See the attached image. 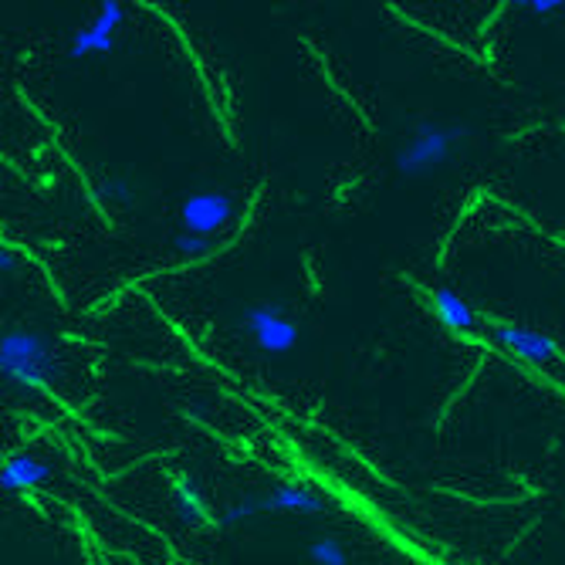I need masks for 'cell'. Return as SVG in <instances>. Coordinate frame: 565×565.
<instances>
[{
  "instance_id": "5b68a950",
  "label": "cell",
  "mask_w": 565,
  "mask_h": 565,
  "mask_svg": "<svg viewBox=\"0 0 565 565\" xmlns=\"http://www.w3.org/2000/svg\"><path fill=\"white\" fill-rule=\"evenodd\" d=\"M234 221V196L227 190H200L180 203V224L186 234L211 237Z\"/></svg>"
},
{
  "instance_id": "ba28073f",
  "label": "cell",
  "mask_w": 565,
  "mask_h": 565,
  "mask_svg": "<svg viewBox=\"0 0 565 565\" xmlns=\"http://www.w3.org/2000/svg\"><path fill=\"white\" fill-rule=\"evenodd\" d=\"M430 308H434V316L440 319V326H447L450 332H457V335H475L478 332L475 305L465 295H457L454 288H437L430 295Z\"/></svg>"
},
{
  "instance_id": "5bb4252c",
  "label": "cell",
  "mask_w": 565,
  "mask_h": 565,
  "mask_svg": "<svg viewBox=\"0 0 565 565\" xmlns=\"http://www.w3.org/2000/svg\"><path fill=\"white\" fill-rule=\"evenodd\" d=\"M532 18H552L558 11H565V0H525L522 4Z\"/></svg>"
},
{
  "instance_id": "6da1fadb",
  "label": "cell",
  "mask_w": 565,
  "mask_h": 565,
  "mask_svg": "<svg viewBox=\"0 0 565 565\" xmlns=\"http://www.w3.org/2000/svg\"><path fill=\"white\" fill-rule=\"evenodd\" d=\"M475 136L468 122H437V119H420L406 139L396 146V170L406 180H427L447 170L457 157V149Z\"/></svg>"
},
{
  "instance_id": "30bf717a",
  "label": "cell",
  "mask_w": 565,
  "mask_h": 565,
  "mask_svg": "<svg viewBox=\"0 0 565 565\" xmlns=\"http://www.w3.org/2000/svg\"><path fill=\"white\" fill-rule=\"evenodd\" d=\"M173 511L183 525H207L211 511H207V498H203V488L193 475H180L173 481Z\"/></svg>"
},
{
  "instance_id": "52a82bcc",
  "label": "cell",
  "mask_w": 565,
  "mask_h": 565,
  "mask_svg": "<svg viewBox=\"0 0 565 565\" xmlns=\"http://www.w3.org/2000/svg\"><path fill=\"white\" fill-rule=\"evenodd\" d=\"M488 335L504 352H511L529 366H545V363H555V359H558V342L548 332H539V329H529V326H519V322H491Z\"/></svg>"
},
{
  "instance_id": "7a4b0ae2",
  "label": "cell",
  "mask_w": 565,
  "mask_h": 565,
  "mask_svg": "<svg viewBox=\"0 0 565 565\" xmlns=\"http://www.w3.org/2000/svg\"><path fill=\"white\" fill-rule=\"evenodd\" d=\"M0 376L14 393H41L58 380L55 345L38 329H8L0 339Z\"/></svg>"
},
{
  "instance_id": "3957f363",
  "label": "cell",
  "mask_w": 565,
  "mask_h": 565,
  "mask_svg": "<svg viewBox=\"0 0 565 565\" xmlns=\"http://www.w3.org/2000/svg\"><path fill=\"white\" fill-rule=\"evenodd\" d=\"M271 511H298V515H322L326 498L312 484H275L258 494H244L231 508L217 515V529H237L258 515H271Z\"/></svg>"
},
{
  "instance_id": "7c38bea8",
  "label": "cell",
  "mask_w": 565,
  "mask_h": 565,
  "mask_svg": "<svg viewBox=\"0 0 565 565\" xmlns=\"http://www.w3.org/2000/svg\"><path fill=\"white\" fill-rule=\"evenodd\" d=\"M98 196L109 200V203H119V207H132V203H136V186L126 177H109V180H102Z\"/></svg>"
},
{
  "instance_id": "9a60e30c",
  "label": "cell",
  "mask_w": 565,
  "mask_h": 565,
  "mask_svg": "<svg viewBox=\"0 0 565 565\" xmlns=\"http://www.w3.org/2000/svg\"><path fill=\"white\" fill-rule=\"evenodd\" d=\"M0 271H4V275H14L18 271V254L14 250H0Z\"/></svg>"
},
{
  "instance_id": "8fae6325",
  "label": "cell",
  "mask_w": 565,
  "mask_h": 565,
  "mask_svg": "<svg viewBox=\"0 0 565 565\" xmlns=\"http://www.w3.org/2000/svg\"><path fill=\"white\" fill-rule=\"evenodd\" d=\"M308 558H312V565H349V552L335 535L316 539L312 545H308Z\"/></svg>"
},
{
  "instance_id": "9c48e42d",
  "label": "cell",
  "mask_w": 565,
  "mask_h": 565,
  "mask_svg": "<svg viewBox=\"0 0 565 565\" xmlns=\"http://www.w3.org/2000/svg\"><path fill=\"white\" fill-rule=\"evenodd\" d=\"M47 478H51V468L44 465L41 457H34V454H11L4 460V468H0V488H4V494L34 491Z\"/></svg>"
},
{
  "instance_id": "4fadbf2b",
  "label": "cell",
  "mask_w": 565,
  "mask_h": 565,
  "mask_svg": "<svg viewBox=\"0 0 565 565\" xmlns=\"http://www.w3.org/2000/svg\"><path fill=\"white\" fill-rule=\"evenodd\" d=\"M173 250H180L183 258H203V254L211 250V237H200V234L180 231V234L173 237Z\"/></svg>"
},
{
  "instance_id": "8992f818",
  "label": "cell",
  "mask_w": 565,
  "mask_h": 565,
  "mask_svg": "<svg viewBox=\"0 0 565 565\" xmlns=\"http://www.w3.org/2000/svg\"><path fill=\"white\" fill-rule=\"evenodd\" d=\"M122 21H126V8L119 4V0H102L95 21L72 31L68 55L75 62L88 58V55H109V51L116 47V31L122 28Z\"/></svg>"
},
{
  "instance_id": "277c9868",
  "label": "cell",
  "mask_w": 565,
  "mask_h": 565,
  "mask_svg": "<svg viewBox=\"0 0 565 565\" xmlns=\"http://www.w3.org/2000/svg\"><path fill=\"white\" fill-rule=\"evenodd\" d=\"M237 329L254 339L262 352L285 355L298 345V326L285 316L278 301H254L237 312Z\"/></svg>"
}]
</instances>
